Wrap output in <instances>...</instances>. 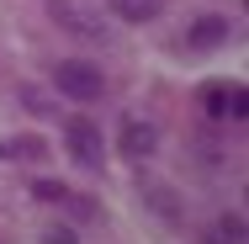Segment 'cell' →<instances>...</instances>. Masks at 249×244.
Instances as JSON below:
<instances>
[{
  "label": "cell",
  "instance_id": "cell-1",
  "mask_svg": "<svg viewBox=\"0 0 249 244\" xmlns=\"http://www.w3.org/2000/svg\"><path fill=\"white\" fill-rule=\"evenodd\" d=\"M43 11H48V21L64 38H80V43H106L111 38V21L90 0H43Z\"/></svg>",
  "mask_w": 249,
  "mask_h": 244
},
{
  "label": "cell",
  "instance_id": "cell-2",
  "mask_svg": "<svg viewBox=\"0 0 249 244\" xmlns=\"http://www.w3.org/2000/svg\"><path fill=\"white\" fill-rule=\"evenodd\" d=\"M53 91L69 101H80V106H90V101H101V91H106V75H101V64H90V58H64L58 69H53Z\"/></svg>",
  "mask_w": 249,
  "mask_h": 244
},
{
  "label": "cell",
  "instance_id": "cell-3",
  "mask_svg": "<svg viewBox=\"0 0 249 244\" xmlns=\"http://www.w3.org/2000/svg\"><path fill=\"white\" fill-rule=\"evenodd\" d=\"M64 149H69V159H74L80 170H101V165H106L101 122H90V117H69V122H64Z\"/></svg>",
  "mask_w": 249,
  "mask_h": 244
},
{
  "label": "cell",
  "instance_id": "cell-4",
  "mask_svg": "<svg viewBox=\"0 0 249 244\" xmlns=\"http://www.w3.org/2000/svg\"><path fill=\"white\" fill-rule=\"evenodd\" d=\"M117 144H122V159L143 165L154 149H159V128H154V122H143V117H127V122H122V138H117Z\"/></svg>",
  "mask_w": 249,
  "mask_h": 244
},
{
  "label": "cell",
  "instance_id": "cell-5",
  "mask_svg": "<svg viewBox=\"0 0 249 244\" xmlns=\"http://www.w3.org/2000/svg\"><path fill=\"white\" fill-rule=\"evenodd\" d=\"M228 38H233V21L228 16H201V21H191V32H186V48L207 53V48H223Z\"/></svg>",
  "mask_w": 249,
  "mask_h": 244
},
{
  "label": "cell",
  "instance_id": "cell-6",
  "mask_svg": "<svg viewBox=\"0 0 249 244\" xmlns=\"http://www.w3.org/2000/svg\"><path fill=\"white\" fill-rule=\"evenodd\" d=\"M201 244H249V228H244V218L239 212H223L207 234H201Z\"/></svg>",
  "mask_w": 249,
  "mask_h": 244
},
{
  "label": "cell",
  "instance_id": "cell-7",
  "mask_svg": "<svg viewBox=\"0 0 249 244\" xmlns=\"http://www.w3.org/2000/svg\"><path fill=\"white\" fill-rule=\"evenodd\" d=\"M111 16H122V21H154L159 0H111Z\"/></svg>",
  "mask_w": 249,
  "mask_h": 244
},
{
  "label": "cell",
  "instance_id": "cell-8",
  "mask_svg": "<svg viewBox=\"0 0 249 244\" xmlns=\"http://www.w3.org/2000/svg\"><path fill=\"white\" fill-rule=\"evenodd\" d=\"M11 154H16V159H48V138L21 133V138H11Z\"/></svg>",
  "mask_w": 249,
  "mask_h": 244
},
{
  "label": "cell",
  "instance_id": "cell-9",
  "mask_svg": "<svg viewBox=\"0 0 249 244\" xmlns=\"http://www.w3.org/2000/svg\"><path fill=\"white\" fill-rule=\"evenodd\" d=\"M64 207H69V218H74V223H90V218L101 212V207H96V196H80V191H69V196H64Z\"/></svg>",
  "mask_w": 249,
  "mask_h": 244
},
{
  "label": "cell",
  "instance_id": "cell-10",
  "mask_svg": "<svg viewBox=\"0 0 249 244\" xmlns=\"http://www.w3.org/2000/svg\"><path fill=\"white\" fill-rule=\"evenodd\" d=\"M244 112H249V91L233 85V91H228V106H223V122H244Z\"/></svg>",
  "mask_w": 249,
  "mask_h": 244
},
{
  "label": "cell",
  "instance_id": "cell-11",
  "mask_svg": "<svg viewBox=\"0 0 249 244\" xmlns=\"http://www.w3.org/2000/svg\"><path fill=\"white\" fill-rule=\"evenodd\" d=\"M32 196H37V202H64V196H69V186L43 175V181H32Z\"/></svg>",
  "mask_w": 249,
  "mask_h": 244
},
{
  "label": "cell",
  "instance_id": "cell-12",
  "mask_svg": "<svg viewBox=\"0 0 249 244\" xmlns=\"http://www.w3.org/2000/svg\"><path fill=\"white\" fill-rule=\"evenodd\" d=\"M43 244H74V228H64V223H53V228H43Z\"/></svg>",
  "mask_w": 249,
  "mask_h": 244
},
{
  "label": "cell",
  "instance_id": "cell-13",
  "mask_svg": "<svg viewBox=\"0 0 249 244\" xmlns=\"http://www.w3.org/2000/svg\"><path fill=\"white\" fill-rule=\"evenodd\" d=\"M201 106H207L212 117H223V106H228V91H207V96H201Z\"/></svg>",
  "mask_w": 249,
  "mask_h": 244
}]
</instances>
